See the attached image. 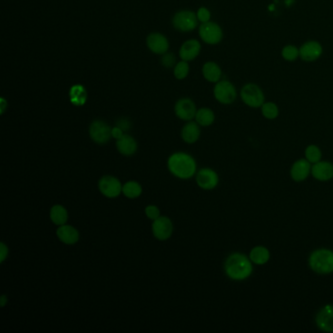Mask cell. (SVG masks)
I'll use <instances>...</instances> for the list:
<instances>
[{
	"label": "cell",
	"instance_id": "obj_1",
	"mask_svg": "<svg viewBox=\"0 0 333 333\" xmlns=\"http://www.w3.org/2000/svg\"><path fill=\"white\" fill-rule=\"evenodd\" d=\"M167 167L172 175L182 180L191 179L197 173L196 159L186 152L171 154L167 160Z\"/></svg>",
	"mask_w": 333,
	"mask_h": 333
},
{
	"label": "cell",
	"instance_id": "obj_2",
	"mask_svg": "<svg viewBox=\"0 0 333 333\" xmlns=\"http://www.w3.org/2000/svg\"><path fill=\"white\" fill-rule=\"evenodd\" d=\"M253 271L250 258L242 253L231 254L225 262L226 275L233 281H243L249 278Z\"/></svg>",
	"mask_w": 333,
	"mask_h": 333
},
{
	"label": "cell",
	"instance_id": "obj_3",
	"mask_svg": "<svg viewBox=\"0 0 333 333\" xmlns=\"http://www.w3.org/2000/svg\"><path fill=\"white\" fill-rule=\"evenodd\" d=\"M309 265L316 274H331L333 272V251L325 248L315 250L310 255Z\"/></svg>",
	"mask_w": 333,
	"mask_h": 333
},
{
	"label": "cell",
	"instance_id": "obj_4",
	"mask_svg": "<svg viewBox=\"0 0 333 333\" xmlns=\"http://www.w3.org/2000/svg\"><path fill=\"white\" fill-rule=\"evenodd\" d=\"M172 25L175 30L188 33L194 31L199 25L197 13L190 10H180L172 18Z\"/></svg>",
	"mask_w": 333,
	"mask_h": 333
},
{
	"label": "cell",
	"instance_id": "obj_5",
	"mask_svg": "<svg viewBox=\"0 0 333 333\" xmlns=\"http://www.w3.org/2000/svg\"><path fill=\"white\" fill-rule=\"evenodd\" d=\"M241 100L250 108H260L265 102V96L261 88L254 84L244 85L240 91Z\"/></svg>",
	"mask_w": 333,
	"mask_h": 333
},
{
	"label": "cell",
	"instance_id": "obj_6",
	"mask_svg": "<svg viewBox=\"0 0 333 333\" xmlns=\"http://www.w3.org/2000/svg\"><path fill=\"white\" fill-rule=\"evenodd\" d=\"M199 34L201 40L210 45L220 43L223 38V31L221 27L216 23L210 21L200 25Z\"/></svg>",
	"mask_w": 333,
	"mask_h": 333
},
{
	"label": "cell",
	"instance_id": "obj_7",
	"mask_svg": "<svg viewBox=\"0 0 333 333\" xmlns=\"http://www.w3.org/2000/svg\"><path fill=\"white\" fill-rule=\"evenodd\" d=\"M112 128L108 123L105 121L97 119L91 122L89 126V135L92 141L97 144H106L110 141L112 137Z\"/></svg>",
	"mask_w": 333,
	"mask_h": 333
},
{
	"label": "cell",
	"instance_id": "obj_8",
	"mask_svg": "<svg viewBox=\"0 0 333 333\" xmlns=\"http://www.w3.org/2000/svg\"><path fill=\"white\" fill-rule=\"evenodd\" d=\"M213 93L215 99L223 105L233 104L236 99V89L233 84L228 80H220L217 82Z\"/></svg>",
	"mask_w": 333,
	"mask_h": 333
},
{
	"label": "cell",
	"instance_id": "obj_9",
	"mask_svg": "<svg viewBox=\"0 0 333 333\" xmlns=\"http://www.w3.org/2000/svg\"><path fill=\"white\" fill-rule=\"evenodd\" d=\"M101 194L109 199L117 198L122 193L123 185L115 176H103L98 183Z\"/></svg>",
	"mask_w": 333,
	"mask_h": 333
},
{
	"label": "cell",
	"instance_id": "obj_10",
	"mask_svg": "<svg viewBox=\"0 0 333 333\" xmlns=\"http://www.w3.org/2000/svg\"><path fill=\"white\" fill-rule=\"evenodd\" d=\"M173 223L166 216H159L151 225L153 236L158 240H167L173 233Z\"/></svg>",
	"mask_w": 333,
	"mask_h": 333
},
{
	"label": "cell",
	"instance_id": "obj_11",
	"mask_svg": "<svg viewBox=\"0 0 333 333\" xmlns=\"http://www.w3.org/2000/svg\"><path fill=\"white\" fill-rule=\"evenodd\" d=\"M174 111L176 117L186 121H190L195 118L198 112L195 102L189 98H182L177 101Z\"/></svg>",
	"mask_w": 333,
	"mask_h": 333
},
{
	"label": "cell",
	"instance_id": "obj_12",
	"mask_svg": "<svg viewBox=\"0 0 333 333\" xmlns=\"http://www.w3.org/2000/svg\"><path fill=\"white\" fill-rule=\"evenodd\" d=\"M147 47L150 52L157 55H163L168 52L169 41L164 34L151 33L147 36Z\"/></svg>",
	"mask_w": 333,
	"mask_h": 333
},
{
	"label": "cell",
	"instance_id": "obj_13",
	"mask_svg": "<svg viewBox=\"0 0 333 333\" xmlns=\"http://www.w3.org/2000/svg\"><path fill=\"white\" fill-rule=\"evenodd\" d=\"M198 186L203 190H213L219 183V177L216 172L211 168H202L196 175Z\"/></svg>",
	"mask_w": 333,
	"mask_h": 333
},
{
	"label": "cell",
	"instance_id": "obj_14",
	"mask_svg": "<svg viewBox=\"0 0 333 333\" xmlns=\"http://www.w3.org/2000/svg\"><path fill=\"white\" fill-rule=\"evenodd\" d=\"M317 327L325 332H333V306L326 305L316 315Z\"/></svg>",
	"mask_w": 333,
	"mask_h": 333
},
{
	"label": "cell",
	"instance_id": "obj_15",
	"mask_svg": "<svg viewBox=\"0 0 333 333\" xmlns=\"http://www.w3.org/2000/svg\"><path fill=\"white\" fill-rule=\"evenodd\" d=\"M302 60L306 62H313L318 59L322 54V47L317 41H308L304 43L299 49Z\"/></svg>",
	"mask_w": 333,
	"mask_h": 333
},
{
	"label": "cell",
	"instance_id": "obj_16",
	"mask_svg": "<svg viewBox=\"0 0 333 333\" xmlns=\"http://www.w3.org/2000/svg\"><path fill=\"white\" fill-rule=\"evenodd\" d=\"M200 50H201V45L199 40L189 39L182 44L179 50V56L183 61L191 62L200 55Z\"/></svg>",
	"mask_w": 333,
	"mask_h": 333
},
{
	"label": "cell",
	"instance_id": "obj_17",
	"mask_svg": "<svg viewBox=\"0 0 333 333\" xmlns=\"http://www.w3.org/2000/svg\"><path fill=\"white\" fill-rule=\"evenodd\" d=\"M57 236L65 244H74L79 240V232L70 225H62L57 229Z\"/></svg>",
	"mask_w": 333,
	"mask_h": 333
},
{
	"label": "cell",
	"instance_id": "obj_18",
	"mask_svg": "<svg viewBox=\"0 0 333 333\" xmlns=\"http://www.w3.org/2000/svg\"><path fill=\"white\" fill-rule=\"evenodd\" d=\"M311 173L318 181H328L333 178V164L328 161H318L314 163Z\"/></svg>",
	"mask_w": 333,
	"mask_h": 333
},
{
	"label": "cell",
	"instance_id": "obj_19",
	"mask_svg": "<svg viewBox=\"0 0 333 333\" xmlns=\"http://www.w3.org/2000/svg\"><path fill=\"white\" fill-rule=\"evenodd\" d=\"M311 163L307 159H299L291 167V178L295 182H302L307 179V177L311 173Z\"/></svg>",
	"mask_w": 333,
	"mask_h": 333
},
{
	"label": "cell",
	"instance_id": "obj_20",
	"mask_svg": "<svg viewBox=\"0 0 333 333\" xmlns=\"http://www.w3.org/2000/svg\"><path fill=\"white\" fill-rule=\"evenodd\" d=\"M138 148L137 142L132 136L124 134L121 138L117 140V149L122 155H133Z\"/></svg>",
	"mask_w": 333,
	"mask_h": 333
},
{
	"label": "cell",
	"instance_id": "obj_21",
	"mask_svg": "<svg viewBox=\"0 0 333 333\" xmlns=\"http://www.w3.org/2000/svg\"><path fill=\"white\" fill-rule=\"evenodd\" d=\"M200 124L197 121H190L184 125L181 131V137L184 142L188 144H194L200 139Z\"/></svg>",
	"mask_w": 333,
	"mask_h": 333
},
{
	"label": "cell",
	"instance_id": "obj_22",
	"mask_svg": "<svg viewBox=\"0 0 333 333\" xmlns=\"http://www.w3.org/2000/svg\"><path fill=\"white\" fill-rule=\"evenodd\" d=\"M68 95L70 103L75 107H81L87 102V91L81 84L72 85L69 89Z\"/></svg>",
	"mask_w": 333,
	"mask_h": 333
},
{
	"label": "cell",
	"instance_id": "obj_23",
	"mask_svg": "<svg viewBox=\"0 0 333 333\" xmlns=\"http://www.w3.org/2000/svg\"><path fill=\"white\" fill-rule=\"evenodd\" d=\"M202 75L207 81L217 84L222 77L221 67L215 62H206L202 67Z\"/></svg>",
	"mask_w": 333,
	"mask_h": 333
},
{
	"label": "cell",
	"instance_id": "obj_24",
	"mask_svg": "<svg viewBox=\"0 0 333 333\" xmlns=\"http://www.w3.org/2000/svg\"><path fill=\"white\" fill-rule=\"evenodd\" d=\"M50 219L51 221L57 226H62L67 224L68 212L66 207L61 204L53 205L50 209Z\"/></svg>",
	"mask_w": 333,
	"mask_h": 333
},
{
	"label": "cell",
	"instance_id": "obj_25",
	"mask_svg": "<svg viewBox=\"0 0 333 333\" xmlns=\"http://www.w3.org/2000/svg\"><path fill=\"white\" fill-rule=\"evenodd\" d=\"M249 258L256 265H264L270 259V251L265 246H256L250 251Z\"/></svg>",
	"mask_w": 333,
	"mask_h": 333
},
{
	"label": "cell",
	"instance_id": "obj_26",
	"mask_svg": "<svg viewBox=\"0 0 333 333\" xmlns=\"http://www.w3.org/2000/svg\"><path fill=\"white\" fill-rule=\"evenodd\" d=\"M196 121L200 124V126H210L213 124L215 120V115L211 109L208 108H201L198 110L196 115Z\"/></svg>",
	"mask_w": 333,
	"mask_h": 333
},
{
	"label": "cell",
	"instance_id": "obj_27",
	"mask_svg": "<svg viewBox=\"0 0 333 333\" xmlns=\"http://www.w3.org/2000/svg\"><path fill=\"white\" fill-rule=\"evenodd\" d=\"M143 193V188L141 184L136 181H128L123 185L122 187V194L127 199H137L139 198Z\"/></svg>",
	"mask_w": 333,
	"mask_h": 333
},
{
	"label": "cell",
	"instance_id": "obj_28",
	"mask_svg": "<svg viewBox=\"0 0 333 333\" xmlns=\"http://www.w3.org/2000/svg\"><path fill=\"white\" fill-rule=\"evenodd\" d=\"M190 72V66H189V62L186 61H180L178 62L175 67H173V74L175 76L176 79L178 80H183L188 75Z\"/></svg>",
	"mask_w": 333,
	"mask_h": 333
},
{
	"label": "cell",
	"instance_id": "obj_29",
	"mask_svg": "<svg viewBox=\"0 0 333 333\" xmlns=\"http://www.w3.org/2000/svg\"><path fill=\"white\" fill-rule=\"evenodd\" d=\"M305 156L310 163H316L321 159V151L315 145H310L305 150Z\"/></svg>",
	"mask_w": 333,
	"mask_h": 333
},
{
	"label": "cell",
	"instance_id": "obj_30",
	"mask_svg": "<svg viewBox=\"0 0 333 333\" xmlns=\"http://www.w3.org/2000/svg\"><path fill=\"white\" fill-rule=\"evenodd\" d=\"M262 108V115L268 119H275L279 116V108L273 102L264 103Z\"/></svg>",
	"mask_w": 333,
	"mask_h": 333
},
{
	"label": "cell",
	"instance_id": "obj_31",
	"mask_svg": "<svg viewBox=\"0 0 333 333\" xmlns=\"http://www.w3.org/2000/svg\"><path fill=\"white\" fill-rule=\"evenodd\" d=\"M282 56L283 59L289 62L295 61L300 56L299 49L293 45H287L283 47L282 51Z\"/></svg>",
	"mask_w": 333,
	"mask_h": 333
},
{
	"label": "cell",
	"instance_id": "obj_32",
	"mask_svg": "<svg viewBox=\"0 0 333 333\" xmlns=\"http://www.w3.org/2000/svg\"><path fill=\"white\" fill-rule=\"evenodd\" d=\"M161 64L163 67H166V68L175 67V65L177 63H176V58H175L174 54H172V53L163 54L161 57Z\"/></svg>",
	"mask_w": 333,
	"mask_h": 333
},
{
	"label": "cell",
	"instance_id": "obj_33",
	"mask_svg": "<svg viewBox=\"0 0 333 333\" xmlns=\"http://www.w3.org/2000/svg\"><path fill=\"white\" fill-rule=\"evenodd\" d=\"M145 213H146V216L152 221H154L155 219H157L158 217L160 216L159 208L156 205H152V204L148 205L145 208Z\"/></svg>",
	"mask_w": 333,
	"mask_h": 333
},
{
	"label": "cell",
	"instance_id": "obj_34",
	"mask_svg": "<svg viewBox=\"0 0 333 333\" xmlns=\"http://www.w3.org/2000/svg\"><path fill=\"white\" fill-rule=\"evenodd\" d=\"M197 17L199 19V22H200L201 24L207 23L210 21L211 13L206 7H200L197 12Z\"/></svg>",
	"mask_w": 333,
	"mask_h": 333
},
{
	"label": "cell",
	"instance_id": "obj_35",
	"mask_svg": "<svg viewBox=\"0 0 333 333\" xmlns=\"http://www.w3.org/2000/svg\"><path fill=\"white\" fill-rule=\"evenodd\" d=\"M117 126L121 128L123 131H127L131 128V122L128 118H120L117 121Z\"/></svg>",
	"mask_w": 333,
	"mask_h": 333
},
{
	"label": "cell",
	"instance_id": "obj_36",
	"mask_svg": "<svg viewBox=\"0 0 333 333\" xmlns=\"http://www.w3.org/2000/svg\"><path fill=\"white\" fill-rule=\"evenodd\" d=\"M8 254H9L8 246L4 242H1L0 243V262L1 263H3L5 261V259L8 257Z\"/></svg>",
	"mask_w": 333,
	"mask_h": 333
},
{
	"label": "cell",
	"instance_id": "obj_37",
	"mask_svg": "<svg viewBox=\"0 0 333 333\" xmlns=\"http://www.w3.org/2000/svg\"><path fill=\"white\" fill-rule=\"evenodd\" d=\"M123 135H124V131H123L121 128H119L117 125H116L115 127L112 128V137L115 138L116 140H118V139L121 138Z\"/></svg>",
	"mask_w": 333,
	"mask_h": 333
},
{
	"label": "cell",
	"instance_id": "obj_38",
	"mask_svg": "<svg viewBox=\"0 0 333 333\" xmlns=\"http://www.w3.org/2000/svg\"><path fill=\"white\" fill-rule=\"evenodd\" d=\"M7 303H8V297H7L5 294H3V295L0 297V307H1V308L5 307Z\"/></svg>",
	"mask_w": 333,
	"mask_h": 333
},
{
	"label": "cell",
	"instance_id": "obj_39",
	"mask_svg": "<svg viewBox=\"0 0 333 333\" xmlns=\"http://www.w3.org/2000/svg\"><path fill=\"white\" fill-rule=\"evenodd\" d=\"M1 105H2V107H1V114H3L4 113V111H5V101H4V99H1Z\"/></svg>",
	"mask_w": 333,
	"mask_h": 333
}]
</instances>
